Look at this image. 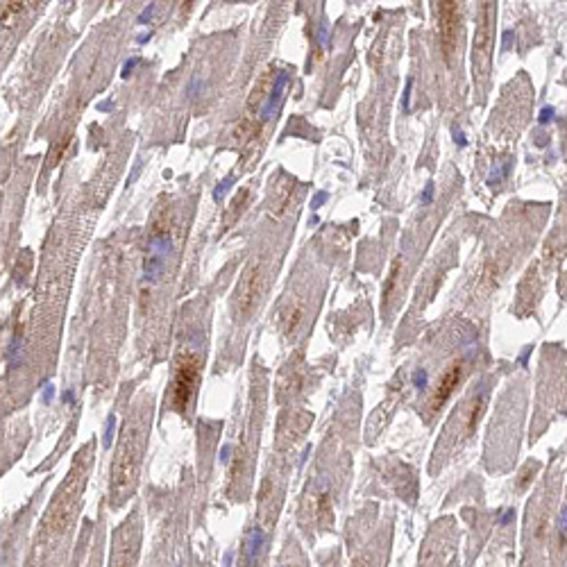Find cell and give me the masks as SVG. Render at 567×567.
<instances>
[{
    "label": "cell",
    "instance_id": "484cf974",
    "mask_svg": "<svg viewBox=\"0 0 567 567\" xmlns=\"http://www.w3.org/2000/svg\"><path fill=\"white\" fill-rule=\"evenodd\" d=\"M513 41H515V35H513V32H504V43H502V50H508V48L513 46Z\"/></svg>",
    "mask_w": 567,
    "mask_h": 567
},
{
    "label": "cell",
    "instance_id": "8992f818",
    "mask_svg": "<svg viewBox=\"0 0 567 567\" xmlns=\"http://www.w3.org/2000/svg\"><path fill=\"white\" fill-rule=\"evenodd\" d=\"M438 35L445 57L449 59L458 35V0H438Z\"/></svg>",
    "mask_w": 567,
    "mask_h": 567
},
{
    "label": "cell",
    "instance_id": "f546056e",
    "mask_svg": "<svg viewBox=\"0 0 567 567\" xmlns=\"http://www.w3.org/2000/svg\"><path fill=\"white\" fill-rule=\"evenodd\" d=\"M511 520H513V511H511V508H508V511L504 513L502 517H499V522H502V524H506V522H511Z\"/></svg>",
    "mask_w": 567,
    "mask_h": 567
},
{
    "label": "cell",
    "instance_id": "6da1fadb",
    "mask_svg": "<svg viewBox=\"0 0 567 567\" xmlns=\"http://www.w3.org/2000/svg\"><path fill=\"white\" fill-rule=\"evenodd\" d=\"M143 443H145L143 420L129 418L123 426V436H120L118 449H116V458L111 463L109 490H111V504L114 506H120L134 492L139 470H141Z\"/></svg>",
    "mask_w": 567,
    "mask_h": 567
},
{
    "label": "cell",
    "instance_id": "7c38bea8",
    "mask_svg": "<svg viewBox=\"0 0 567 567\" xmlns=\"http://www.w3.org/2000/svg\"><path fill=\"white\" fill-rule=\"evenodd\" d=\"M299 313H302L299 309H286V311H284V316H286V318L282 320V324L286 327V331H290V329H295V327H297Z\"/></svg>",
    "mask_w": 567,
    "mask_h": 567
},
{
    "label": "cell",
    "instance_id": "d6986e66",
    "mask_svg": "<svg viewBox=\"0 0 567 567\" xmlns=\"http://www.w3.org/2000/svg\"><path fill=\"white\" fill-rule=\"evenodd\" d=\"M413 386L415 388H426V370H422V368H418V370L413 372Z\"/></svg>",
    "mask_w": 567,
    "mask_h": 567
},
{
    "label": "cell",
    "instance_id": "603a6c76",
    "mask_svg": "<svg viewBox=\"0 0 567 567\" xmlns=\"http://www.w3.org/2000/svg\"><path fill=\"white\" fill-rule=\"evenodd\" d=\"M452 137H454V141L461 145V148H465V145H468V139H465L463 129L458 127V125H454V127H452Z\"/></svg>",
    "mask_w": 567,
    "mask_h": 567
},
{
    "label": "cell",
    "instance_id": "ffe728a7",
    "mask_svg": "<svg viewBox=\"0 0 567 567\" xmlns=\"http://www.w3.org/2000/svg\"><path fill=\"white\" fill-rule=\"evenodd\" d=\"M229 186H231V177L222 179V182L218 184L216 188H213V200H220V197H222V195H225V193H227V188H229Z\"/></svg>",
    "mask_w": 567,
    "mask_h": 567
},
{
    "label": "cell",
    "instance_id": "5bb4252c",
    "mask_svg": "<svg viewBox=\"0 0 567 567\" xmlns=\"http://www.w3.org/2000/svg\"><path fill=\"white\" fill-rule=\"evenodd\" d=\"M114 424H116V418H114V415H109V420H107V424H105V438H103V447L105 449L111 447V440H114Z\"/></svg>",
    "mask_w": 567,
    "mask_h": 567
},
{
    "label": "cell",
    "instance_id": "52a82bcc",
    "mask_svg": "<svg viewBox=\"0 0 567 567\" xmlns=\"http://www.w3.org/2000/svg\"><path fill=\"white\" fill-rule=\"evenodd\" d=\"M461 375H463L461 363H454V365L449 368V370L445 372L443 377H440L438 388H436L433 397H431V411H438L440 406H443L445 402L449 399V395H452L454 388L458 386V381H461Z\"/></svg>",
    "mask_w": 567,
    "mask_h": 567
},
{
    "label": "cell",
    "instance_id": "f1b7e54d",
    "mask_svg": "<svg viewBox=\"0 0 567 567\" xmlns=\"http://www.w3.org/2000/svg\"><path fill=\"white\" fill-rule=\"evenodd\" d=\"M229 452H231V447H229V445H225V449H222V454H220V461L222 463L229 461Z\"/></svg>",
    "mask_w": 567,
    "mask_h": 567
},
{
    "label": "cell",
    "instance_id": "4dcf8cb0",
    "mask_svg": "<svg viewBox=\"0 0 567 567\" xmlns=\"http://www.w3.org/2000/svg\"><path fill=\"white\" fill-rule=\"evenodd\" d=\"M64 402H66V404H71V402H73V392H71V390L64 392Z\"/></svg>",
    "mask_w": 567,
    "mask_h": 567
},
{
    "label": "cell",
    "instance_id": "30bf717a",
    "mask_svg": "<svg viewBox=\"0 0 567 567\" xmlns=\"http://www.w3.org/2000/svg\"><path fill=\"white\" fill-rule=\"evenodd\" d=\"M261 545H263V536H261L259 529L250 531V538H248V547H245V558H248V565H252L256 558H259V551H261Z\"/></svg>",
    "mask_w": 567,
    "mask_h": 567
},
{
    "label": "cell",
    "instance_id": "ac0fdd59",
    "mask_svg": "<svg viewBox=\"0 0 567 567\" xmlns=\"http://www.w3.org/2000/svg\"><path fill=\"white\" fill-rule=\"evenodd\" d=\"M318 43L322 48H327L329 46V25H327V21H322L320 23V30H318Z\"/></svg>",
    "mask_w": 567,
    "mask_h": 567
},
{
    "label": "cell",
    "instance_id": "1f68e13d",
    "mask_svg": "<svg viewBox=\"0 0 567 567\" xmlns=\"http://www.w3.org/2000/svg\"><path fill=\"white\" fill-rule=\"evenodd\" d=\"M148 39H150V32H145V35L139 37V43H148Z\"/></svg>",
    "mask_w": 567,
    "mask_h": 567
},
{
    "label": "cell",
    "instance_id": "e0dca14e",
    "mask_svg": "<svg viewBox=\"0 0 567 567\" xmlns=\"http://www.w3.org/2000/svg\"><path fill=\"white\" fill-rule=\"evenodd\" d=\"M556 118V109L554 107H542V111H540V116H538V120H540V125H547V123H551V120Z\"/></svg>",
    "mask_w": 567,
    "mask_h": 567
},
{
    "label": "cell",
    "instance_id": "44dd1931",
    "mask_svg": "<svg viewBox=\"0 0 567 567\" xmlns=\"http://www.w3.org/2000/svg\"><path fill=\"white\" fill-rule=\"evenodd\" d=\"M411 89H413V77L406 80V89H404V95H402V107H404V111H409V107H411Z\"/></svg>",
    "mask_w": 567,
    "mask_h": 567
},
{
    "label": "cell",
    "instance_id": "4fadbf2b",
    "mask_svg": "<svg viewBox=\"0 0 567 567\" xmlns=\"http://www.w3.org/2000/svg\"><path fill=\"white\" fill-rule=\"evenodd\" d=\"M66 145H69V137L64 139V141H59V143H55V148H52V152H50V157H48V166H55L57 163V159H61V154H64V150H66Z\"/></svg>",
    "mask_w": 567,
    "mask_h": 567
},
{
    "label": "cell",
    "instance_id": "2e32d148",
    "mask_svg": "<svg viewBox=\"0 0 567 567\" xmlns=\"http://www.w3.org/2000/svg\"><path fill=\"white\" fill-rule=\"evenodd\" d=\"M558 536H560V542H565V536H567V504L563 506V511H560L558 515Z\"/></svg>",
    "mask_w": 567,
    "mask_h": 567
},
{
    "label": "cell",
    "instance_id": "277c9868",
    "mask_svg": "<svg viewBox=\"0 0 567 567\" xmlns=\"http://www.w3.org/2000/svg\"><path fill=\"white\" fill-rule=\"evenodd\" d=\"M477 30H474V71L486 73L488 69V52H490L492 41V0H481L477 9Z\"/></svg>",
    "mask_w": 567,
    "mask_h": 567
},
{
    "label": "cell",
    "instance_id": "3957f363",
    "mask_svg": "<svg viewBox=\"0 0 567 567\" xmlns=\"http://www.w3.org/2000/svg\"><path fill=\"white\" fill-rule=\"evenodd\" d=\"M197 379H200V361L193 354H182L177 358L175 377H173L171 386V406L175 411H184L191 404L197 388Z\"/></svg>",
    "mask_w": 567,
    "mask_h": 567
},
{
    "label": "cell",
    "instance_id": "4316f807",
    "mask_svg": "<svg viewBox=\"0 0 567 567\" xmlns=\"http://www.w3.org/2000/svg\"><path fill=\"white\" fill-rule=\"evenodd\" d=\"M324 197H327V193H324V191H320L318 195L313 197V202H311V207H313V209H318V207L322 205V202H324Z\"/></svg>",
    "mask_w": 567,
    "mask_h": 567
},
{
    "label": "cell",
    "instance_id": "9c48e42d",
    "mask_svg": "<svg viewBox=\"0 0 567 567\" xmlns=\"http://www.w3.org/2000/svg\"><path fill=\"white\" fill-rule=\"evenodd\" d=\"M486 404H488V388H486V386H481V390H479L477 397H474V404H472L470 415H468V433H472V431H474V426H477L479 418H481Z\"/></svg>",
    "mask_w": 567,
    "mask_h": 567
},
{
    "label": "cell",
    "instance_id": "5b68a950",
    "mask_svg": "<svg viewBox=\"0 0 567 567\" xmlns=\"http://www.w3.org/2000/svg\"><path fill=\"white\" fill-rule=\"evenodd\" d=\"M261 295V273L259 265H250L243 275H241L239 284H236L234 297H231V309H234L236 318H248L254 311L256 302Z\"/></svg>",
    "mask_w": 567,
    "mask_h": 567
},
{
    "label": "cell",
    "instance_id": "83f0119b",
    "mask_svg": "<svg viewBox=\"0 0 567 567\" xmlns=\"http://www.w3.org/2000/svg\"><path fill=\"white\" fill-rule=\"evenodd\" d=\"M52 390H55V386H52V384H48L46 390H43V402H46V404L52 399Z\"/></svg>",
    "mask_w": 567,
    "mask_h": 567
},
{
    "label": "cell",
    "instance_id": "d6a6232c",
    "mask_svg": "<svg viewBox=\"0 0 567 567\" xmlns=\"http://www.w3.org/2000/svg\"><path fill=\"white\" fill-rule=\"evenodd\" d=\"M186 3H191V0H184V5H186Z\"/></svg>",
    "mask_w": 567,
    "mask_h": 567
},
{
    "label": "cell",
    "instance_id": "7402d4cb",
    "mask_svg": "<svg viewBox=\"0 0 567 567\" xmlns=\"http://www.w3.org/2000/svg\"><path fill=\"white\" fill-rule=\"evenodd\" d=\"M154 7H157V5H154V3L145 5V9L141 12V16H139V23H141V25H145V23H150V18L154 16Z\"/></svg>",
    "mask_w": 567,
    "mask_h": 567
},
{
    "label": "cell",
    "instance_id": "d4e9b609",
    "mask_svg": "<svg viewBox=\"0 0 567 567\" xmlns=\"http://www.w3.org/2000/svg\"><path fill=\"white\" fill-rule=\"evenodd\" d=\"M137 64H139V57H132V59L125 61V64H123V77H127L129 73L137 69Z\"/></svg>",
    "mask_w": 567,
    "mask_h": 567
},
{
    "label": "cell",
    "instance_id": "9a60e30c",
    "mask_svg": "<svg viewBox=\"0 0 567 567\" xmlns=\"http://www.w3.org/2000/svg\"><path fill=\"white\" fill-rule=\"evenodd\" d=\"M397 268H399V263H395V265H392L390 277H388V282H386V286H384V307H386V302H388V295L392 293V286H395V279H397Z\"/></svg>",
    "mask_w": 567,
    "mask_h": 567
},
{
    "label": "cell",
    "instance_id": "7a4b0ae2",
    "mask_svg": "<svg viewBox=\"0 0 567 567\" xmlns=\"http://www.w3.org/2000/svg\"><path fill=\"white\" fill-rule=\"evenodd\" d=\"M86 458L80 456V461L73 463L71 474L66 477L61 490L57 492V497L52 499L50 511L46 515V526H50V531H64L66 526L71 524L73 515H75L77 508V499L82 495V488H84V479H86Z\"/></svg>",
    "mask_w": 567,
    "mask_h": 567
},
{
    "label": "cell",
    "instance_id": "8fae6325",
    "mask_svg": "<svg viewBox=\"0 0 567 567\" xmlns=\"http://www.w3.org/2000/svg\"><path fill=\"white\" fill-rule=\"evenodd\" d=\"M508 171H511V163H495V166L490 168V173H488L486 182L490 184V186H495V184H499V182H504V179H506Z\"/></svg>",
    "mask_w": 567,
    "mask_h": 567
},
{
    "label": "cell",
    "instance_id": "cb8c5ba5",
    "mask_svg": "<svg viewBox=\"0 0 567 567\" xmlns=\"http://www.w3.org/2000/svg\"><path fill=\"white\" fill-rule=\"evenodd\" d=\"M431 200H433V182H426L422 191V205H431Z\"/></svg>",
    "mask_w": 567,
    "mask_h": 567
},
{
    "label": "cell",
    "instance_id": "ba28073f",
    "mask_svg": "<svg viewBox=\"0 0 567 567\" xmlns=\"http://www.w3.org/2000/svg\"><path fill=\"white\" fill-rule=\"evenodd\" d=\"M286 86H288V73L279 71L277 77H275V84H273V91H270L268 100L261 107V120H273L277 116L279 107H282V100H284V93H286Z\"/></svg>",
    "mask_w": 567,
    "mask_h": 567
}]
</instances>
